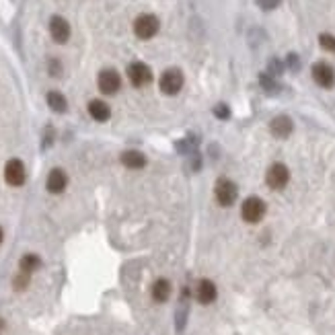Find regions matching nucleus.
<instances>
[{
    "mask_svg": "<svg viewBox=\"0 0 335 335\" xmlns=\"http://www.w3.org/2000/svg\"><path fill=\"white\" fill-rule=\"evenodd\" d=\"M50 33H52L56 44H66L68 37H70V25H68V21L62 19V17H52V21H50Z\"/></svg>",
    "mask_w": 335,
    "mask_h": 335,
    "instance_id": "9d476101",
    "label": "nucleus"
},
{
    "mask_svg": "<svg viewBox=\"0 0 335 335\" xmlns=\"http://www.w3.org/2000/svg\"><path fill=\"white\" fill-rule=\"evenodd\" d=\"M171 292H173V286L167 278H159L155 284H153V299L157 303H167L171 299Z\"/></svg>",
    "mask_w": 335,
    "mask_h": 335,
    "instance_id": "4468645a",
    "label": "nucleus"
},
{
    "mask_svg": "<svg viewBox=\"0 0 335 335\" xmlns=\"http://www.w3.org/2000/svg\"><path fill=\"white\" fill-rule=\"evenodd\" d=\"M214 194H216V200L222 208H231L237 198H239V188H237V183L227 179V177H222L216 181V188H214Z\"/></svg>",
    "mask_w": 335,
    "mask_h": 335,
    "instance_id": "f257e3e1",
    "label": "nucleus"
},
{
    "mask_svg": "<svg viewBox=\"0 0 335 335\" xmlns=\"http://www.w3.org/2000/svg\"><path fill=\"white\" fill-rule=\"evenodd\" d=\"M66 185H68V177L62 169H54L50 171L48 175V181H46V188L50 194H62L66 190Z\"/></svg>",
    "mask_w": 335,
    "mask_h": 335,
    "instance_id": "9b49d317",
    "label": "nucleus"
},
{
    "mask_svg": "<svg viewBox=\"0 0 335 335\" xmlns=\"http://www.w3.org/2000/svg\"><path fill=\"white\" fill-rule=\"evenodd\" d=\"M241 216L247 225H257V222H262V218L266 216V202L257 196L247 198L241 206Z\"/></svg>",
    "mask_w": 335,
    "mask_h": 335,
    "instance_id": "f03ea898",
    "label": "nucleus"
},
{
    "mask_svg": "<svg viewBox=\"0 0 335 335\" xmlns=\"http://www.w3.org/2000/svg\"><path fill=\"white\" fill-rule=\"evenodd\" d=\"M40 266H42V259L33 253L21 257V272H25V274H33L35 270H40Z\"/></svg>",
    "mask_w": 335,
    "mask_h": 335,
    "instance_id": "a211bd4d",
    "label": "nucleus"
},
{
    "mask_svg": "<svg viewBox=\"0 0 335 335\" xmlns=\"http://www.w3.org/2000/svg\"><path fill=\"white\" fill-rule=\"evenodd\" d=\"M319 44H321V48H323V50H327V52H333V54H335V37H333V35H329V33L319 35Z\"/></svg>",
    "mask_w": 335,
    "mask_h": 335,
    "instance_id": "6ab92c4d",
    "label": "nucleus"
},
{
    "mask_svg": "<svg viewBox=\"0 0 335 335\" xmlns=\"http://www.w3.org/2000/svg\"><path fill=\"white\" fill-rule=\"evenodd\" d=\"M27 179V173H25V165L19 161V159H11L7 165H5V181L13 188H19L23 185Z\"/></svg>",
    "mask_w": 335,
    "mask_h": 335,
    "instance_id": "6e6552de",
    "label": "nucleus"
},
{
    "mask_svg": "<svg viewBox=\"0 0 335 335\" xmlns=\"http://www.w3.org/2000/svg\"><path fill=\"white\" fill-rule=\"evenodd\" d=\"M216 286L212 280H200L198 284V290H196V296H198V301L202 305H212L216 301Z\"/></svg>",
    "mask_w": 335,
    "mask_h": 335,
    "instance_id": "f8f14e48",
    "label": "nucleus"
},
{
    "mask_svg": "<svg viewBox=\"0 0 335 335\" xmlns=\"http://www.w3.org/2000/svg\"><path fill=\"white\" fill-rule=\"evenodd\" d=\"M214 114H216V118H220V120H227V118L231 116V111H229L227 105H218V107L214 109Z\"/></svg>",
    "mask_w": 335,
    "mask_h": 335,
    "instance_id": "412c9836",
    "label": "nucleus"
},
{
    "mask_svg": "<svg viewBox=\"0 0 335 335\" xmlns=\"http://www.w3.org/2000/svg\"><path fill=\"white\" fill-rule=\"evenodd\" d=\"M159 87L165 95H177L183 87V74L177 68H169L163 72V77L159 81Z\"/></svg>",
    "mask_w": 335,
    "mask_h": 335,
    "instance_id": "423d86ee",
    "label": "nucleus"
},
{
    "mask_svg": "<svg viewBox=\"0 0 335 335\" xmlns=\"http://www.w3.org/2000/svg\"><path fill=\"white\" fill-rule=\"evenodd\" d=\"M97 85H99V91L105 93V95H116L120 89H122V77L116 72V70H103L97 79Z\"/></svg>",
    "mask_w": 335,
    "mask_h": 335,
    "instance_id": "0eeeda50",
    "label": "nucleus"
},
{
    "mask_svg": "<svg viewBox=\"0 0 335 335\" xmlns=\"http://www.w3.org/2000/svg\"><path fill=\"white\" fill-rule=\"evenodd\" d=\"M134 33L140 40H153V37L159 33V19L155 15H140L134 21Z\"/></svg>",
    "mask_w": 335,
    "mask_h": 335,
    "instance_id": "7ed1b4c3",
    "label": "nucleus"
},
{
    "mask_svg": "<svg viewBox=\"0 0 335 335\" xmlns=\"http://www.w3.org/2000/svg\"><path fill=\"white\" fill-rule=\"evenodd\" d=\"M266 181H268V185H270L274 192L284 190L286 185H288V181H290V171H288V167L282 165V163H274V165L268 169V173H266Z\"/></svg>",
    "mask_w": 335,
    "mask_h": 335,
    "instance_id": "20e7f679",
    "label": "nucleus"
},
{
    "mask_svg": "<svg viewBox=\"0 0 335 335\" xmlns=\"http://www.w3.org/2000/svg\"><path fill=\"white\" fill-rule=\"evenodd\" d=\"M270 130H272V134L276 138H288L292 134V120L286 118V116H278V118L272 120Z\"/></svg>",
    "mask_w": 335,
    "mask_h": 335,
    "instance_id": "ddd939ff",
    "label": "nucleus"
},
{
    "mask_svg": "<svg viewBox=\"0 0 335 335\" xmlns=\"http://www.w3.org/2000/svg\"><path fill=\"white\" fill-rule=\"evenodd\" d=\"M0 329H5V321L3 319H0Z\"/></svg>",
    "mask_w": 335,
    "mask_h": 335,
    "instance_id": "393cba45",
    "label": "nucleus"
},
{
    "mask_svg": "<svg viewBox=\"0 0 335 335\" xmlns=\"http://www.w3.org/2000/svg\"><path fill=\"white\" fill-rule=\"evenodd\" d=\"M3 239H5V233H3V229H0V243H3Z\"/></svg>",
    "mask_w": 335,
    "mask_h": 335,
    "instance_id": "b1692460",
    "label": "nucleus"
},
{
    "mask_svg": "<svg viewBox=\"0 0 335 335\" xmlns=\"http://www.w3.org/2000/svg\"><path fill=\"white\" fill-rule=\"evenodd\" d=\"M278 3H280V0H259V5H262L264 9H274Z\"/></svg>",
    "mask_w": 335,
    "mask_h": 335,
    "instance_id": "5701e85b",
    "label": "nucleus"
},
{
    "mask_svg": "<svg viewBox=\"0 0 335 335\" xmlns=\"http://www.w3.org/2000/svg\"><path fill=\"white\" fill-rule=\"evenodd\" d=\"M128 79L134 87L142 89V87L153 83V70L148 68L144 62H134V64L128 66Z\"/></svg>",
    "mask_w": 335,
    "mask_h": 335,
    "instance_id": "39448f33",
    "label": "nucleus"
},
{
    "mask_svg": "<svg viewBox=\"0 0 335 335\" xmlns=\"http://www.w3.org/2000/svg\"><path fill=\"white\" fill-rule=\"evenodd\" d=\"M60 72H62V66L56 60H52L50 62V74H52V77H60Z\"/></svg>",
    "mask_w": 335,
    "mask_h": 335,
    "instance_id": "4be33fe9",
    "label": "nucleus"
},
{
    "mask_svg": "<svg viewBox=\"0 0 335 335\" xmlns=\"http://www.w3.org/2000/svg\"><path fill=\"white\" fill-rule=\"evenodd\" d=\"M89 114H91V118L97 120V122H107L109 116H111V111H109V105H107V103L95 99V101L89 103Z\"/></svg>",
    "mask_w": 335,
    "mask_h": 335,
    "instance_id": "2eb2a0df",
    "label": "nucleus"
},
{
    "mask_svg": "<svg viewBox=\"0 0 335 335\" xmlns=\"http://www.w3.org/2000/svg\"><path fill=\"white\" fill-rule=\"evenodd\" d=\"M122 163L128 169H142L146 165V157L142 153H138V151H128V153L122 155Z\"/></svg>",
    "mask_w": 335,
    "mask_h": 335,
    "instance_id": "dca6fc26",
    "label": "nucleus"
},
{
    "mask_svg": "<svg viewBox=\"0 0 335 335\" xmlns=\"http://www.w3.org/2000/svg\"><path fill=\"white\" fill-rule=\"evenodd\" d=\"M313 81L323 87V89H331L335 85V70L333 66H329L327 62H317L313 66Z\"/></svg>",
    "mask_w": 335,
    "mask_h": 335,
    "instance_id": "1a4fd4ad",
    "label": "nucleus"
},
{
    "mask_svg": "<svg viewBox=\"0 0 335 335\" xmlns=\"http://www.w3.org/2000/svg\"><path fill=\"white\" fill-rule=\"evenodd\" d=\"M48 105H50V109L52 111H58V114H64L66 111V97L62 95V93H58V91H50L48 93Z\"/></svg>",
    "mask_w": 335,
    "mask_h": 335,
    "instance_id": "f3484780",
    "label": "nucleus"
},
{
    "mask_svg": "<svg viewBox=\"0 0 335 335\" xmlns=\"http://www.w3.org/2000/svg\"><path fill=\"white\" fill-rule=\"evenodd\" d=\"M27 286H29V274H25V272L17 274L15 280H13V288H15L17 292H21V290H25Z\"/></svg>",
    "mask_w": 335,
    "mask_h": 335,
    "instance_id": "aec40b11",
    "label": "nucleus"
}]
</instances>
